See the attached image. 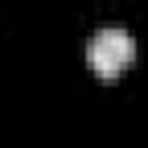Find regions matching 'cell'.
Listing matches in <instances>:
<instances>
[{
    "instance_id": "cell-1",
    "label": "cell",
    "mask_w": 148,
    "mask_h": 148,
    "mask_svg": "<svg viewBox=\"0 0 148 148\" xmlns=\"http://www.w3.org/2000/svg\"><path fill=\"white\" fill-rule=\"evenodd\" d=\"M132 58H136V41L123 25H107L86 41V62L103 78H115L123 66H132Z\"/></svg>"
}]
</instances>
